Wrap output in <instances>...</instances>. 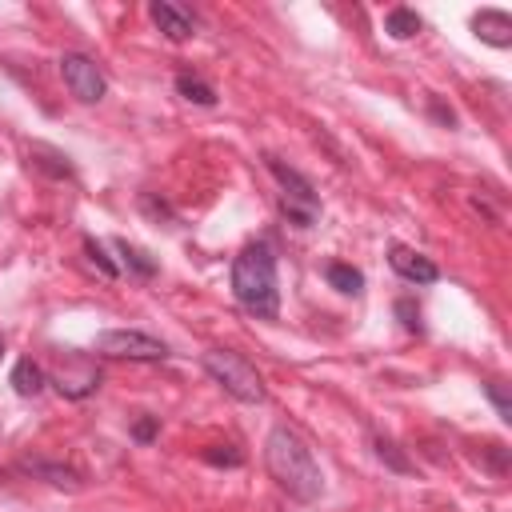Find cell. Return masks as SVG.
<instances>
[{
	"mask_svg": "<svg viewBox=\"0 0 512 512\" xmlns=\"http://www.w3.org/2000/svg\"><path fill=\"white\" fill-rule=\"evenodd\" d=\"M268 168H272V176L280 180V188H284V212L296 220V224H312L316 220V192H312V184L300 176V172H292L288 164H280L276 156H268Z\"/></svg>",
	"mask_w": 512,
	"mask_h": 512,
	"instance_id": "5b68a950",
	"label": "cell"
},
{
	"mask_svg": "<svg viewBox=\"0 0 512 512\" xmlns=\"http://www.w3.org/2000/svg\"><path fill=\"white\" fill-rule=\"evenodd\" d=\"M376 452H380V460H388L392 468H400V472H408V460L396 452V444H388V440H376Z\"/></svg>",
	"mask_w": 512,
	"mask_h": 512,
	"instance_id": "ac0fdd59",
	"label": "cell"
},
{
	"mask_svg": "<svg viewBox=\"0 0 512 512\" xmlns=\"http://www.w3.org/2000/svg\"><path fill=\"white\" fill-rule=\"evenodd\" d=\"M388 264H392L404 280H412V284H432V280L440 276L428 256H420L416 248H404V244H392V248H388Z\"/></svg>",
	"mask_w": 512,
	"mask_h": 512,
	"instance_id": "52a82bcc",
	"label": "cell"
},
{
	"mask_svg": "<svg viewBox=\"0 0 512 512\" xmlns=\"http://www.w3.org/2000/svg\"><path fill=\"white\" fill-rule=\"evenodd\" d=\"M132 432H136V440H144V444H148V440L156 436V416H144V420H140Z\"/></svg>",
	"mask_w": 512,
	"mask_h": 512,
	"instance_id": "ffe728a7",
	"label": "cell"
},
{
	"mask_svg": "<svg viewBox=\"0 0 512 512\" xmlns=\"http://www.w3.org/2000/svg\"><path fill=\"white\" fill-rule=\"evenodd\" d=\"M204 460H208V464H228V468H236L244 456H240L232 444H212V448L204 452Z\"/></svg>",
	"mask_w": 512,
	"mask_h": 512,
	"instance_id": "9a60e30c",
	"label": "cell"
},
{
	"mask_svg": "<svg viewBox=\"0 0 512 512\" xmlns=\"http://www.w3.org/2000/svg\"><path fill=\"white\" fill-rule=\"evenodd\" d=\"M204 372H208L228 396H236V400H244V404H260V400H264V380H260V372H256L240 352H228V348L204 352Z\"/></svg>",
	"mask_w": 512,
	"mask_h": 512,
	"instance_id": "3957f363",
	"label": "cell"
},
{
	"mask_svg": "<svg viewBox=\"0 0 512 512\" xmlns=\"http://www.w3.org/2000/svg\"><path fill=\"white\" fill-rule=\"evenodd\" d=\"M328 284H332L336 292H348V296H356V292L364 288V276H360L352 264H328Z\"/></svg>",
	"mask_w": 512,
	"mask_h": 512,
	"instance_id": "4fadbf2b",
	"label": "cell"
},
{
	"mask_svg": "<svg viewBox=\"0 0 512 512\" xmlns=\"http://www.w3.org/2000/svg\"><path fill=\"white\" fill-rule=\"evenodd\" d=\"M396 312L404 316V328L408 332H420V308H412V300H396Z\"/></svg>",
	"mask_w": 512,
	"mask_h": 512,
	"instance_id": "d6986e66",
	"label": "cell"
},
{
	"mask_svg": "<svg viewBox=\"0 0 512 512\" xmlns=\"http://www.w3.org/2000/svg\"><path fill=\"white\" fill-rule=\"evenodd\" d=\"M484 392H488V400L496 404V416H500V420H512V400H508L504 384H500V380H492V384H488Z\"/></svg>",
	"mask_w": 512,
	"mask_h": 512,
	"instance_id": "5bb4252c",
	"label": "cell"
},
{
	"mask_svg": "<svg viewBox=\"0 0 512 512\" xmlns=\"http://www.w3.org/2000/svg\"><path fill=\"white\" fill-rule=\"evenodd\" d=\"M96 352H104L112 360H164L168 344L148 332H136V328H112V332L96 336Z\"/></svg>",
	"mask_w": 512,
	"mask_h": 512,
	"instance_id": "277c9868",
	"label": "cell"
},
{
	"mask_svg": "<svg viewBox=\"0 0 512 512\" xmlns=\"http://www.w3.org/2000/svg\"><path fill=\"white\" fill-rule=\"evenodd\" d=\"M120 252H124V260H128L140 276H152V272H156V264H152V260H144V252H140V248H132L128 240H120Z\"/></svg>",
	"mask_w": 512,
	"mask_h": 512,
	"instance_id": "2e32d148",
	"label": "cell"
},
{
	"mask_svg": "<svg viewBox=\"0 0 512 512\" xmlns=\"http://www.w3.org/2000/svg\"><path fill=\"white\" fill-rule=\"evenodd\" d=\"M60 72H64V84L72 88V96L76 100H84V104H96L100 96H104V72L96 68V60L92 56H80V52H68V56H60Z\"/></svg>",
	"mask_w": 512,
	"mask_h": 512,
	"instance_id": "8992f818",
	"label": "cell"
},
{
	"mask_svg": "<svg viewBox=\"0 0 512 512\" xmlns=\"http://www.w3.org/2000/svg\"><path fill=\"white\" fill-rule=\"evenodd\" d=\"M0 352H4V340H0Z\"/></svg>",
	"mask_w": 512,
	"mask_h": 512,
	"instance_id": "44dd1931",
	"label": "cell"
},
{
	"mask_svg": "<svg viewBox=\"0 0 512 512\" xmlns=\"http://www.w3.org/2000/svg\"><path fill=\"white\" fill-rule=\"evenodd\" d=\"M264 464L272 480L296 496V500H316L324 492V472L312 460V448L292 432V428H272L264 440Z\"/></svg>",
	"mask_w": 512,
	"mask_h": 512,
	"instance_id": "6da1fadb",
	"label": "cell"
},
{
	"mask_svg": "<svg viewBox=\"0 0 512 512\" xmlns=\"http://www.w3.org/2000/svg\"><path fill=\"white\" fill-rule=\"evenodd\" d=\"M84 252L92 256V264H100V272H104V276H116V264L104 256V248H100L96 240H84Z\"/></svg>",
	"mask_w": 512,
	"mask_h": 512,
	"instance_id": "e0dca14e",
	"label": "cell"
},
{
	"mask_svg": "<svg viewBox=\"0 0 512 512\" xmlns=\"http://www.w3.org/2000/svg\"><path fill=\"white\" fill-rule=\"evenodd\" d=\"M472 32H476L484 44L508 48V44H512V16L500 12V8H484V12L472 16Z\"/></svg>",
	"mask_w": 512,
	"mask_h": 512,
	"instance_id": "ba28073f",
	"label": "cell"
},
{
	"mask_svg": "<svg viewBox=\"0 0 512 512\" xmlns=\"http://www.w3.org/2000/svg\"><path fill=\"white\" fill-rule=\"evenodd\" d=\"M12 388H16L20 396H36V392L44 388V372H40V364H32V360H16V368H12Z\"/></svg>",
	"mask_w": 512,
	"mask_h": 512,
	"instance_id": "30bf717a",
	"label": "cell"
},
{
	"mask_svg": "<svg viewBox=\"0 0 512 512\" xmlns=\"http://www.w3.org/2000/svg\"><path fill=\"white\" fill-rule=\"evenodd\" d=\"M384 28H388V36H396V40H412V36L420 32V16H416L412 8H392L388 20H384Z\"/></svg>",
	"mask_w": 512,
	"mask_h": 512,
	"instance_id": "8fae6325",
	"label": "cell"
},
{
	"mask_svg": "<svg viewBox=\"0 0 512 512\" xmlns=\"http://www.w3.org/2000/svg\"><path fill=\"white\" fill-rule=\"evenodd\" d=\"M148 12H152L156 28H160L168 40H176V44H180V40H188V36H192V16H188L184 8H176V4H168V0H156Z\"/></svg>",
	"mask_w": 512,
	"mask_h": 512,
	"instance_id": "9c48e42d",
	"label": "cell"
},
{
	"mask_svg": "<svg viewBox=\"0 0 512 512\" xmlns=\"http://www.w3.org/2000/svg\"><path fill=\"white\" fill-rule=\"evenodd\" d=\"M232 292H236V300H240L248 312L264 316V320H272V316L280 312L276 256H272L268 244H248V248L232 260Z\"/></svg>",
	"mask_w": 512,
	"mask_h": 512,
	"instance_id": "7a4b0ae2",
	"label": "cell"
},
{
	"mask_svg": "<svg viewBox=\"0 0 512 512\" xmlns=\"http://www.w3.org/2000/svg\"><path fill=\"white\" fill-rule=\"evenodd\" d=\"M176 92L184 96V100H192V104H216V92H212V84H204L200 76H176Z\"/></svg>",
	"mask_w": 512,
	"mask_h": 512,
	"instance_id": "7c38bea8",
	"label": "cell"
}]
</instances>
